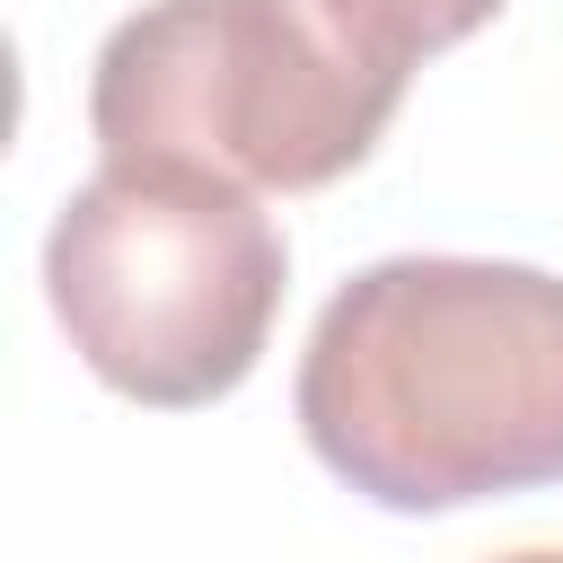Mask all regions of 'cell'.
Segmentation results:
<instances>
[{
    "label": "cell",
    "mask_w": 563,
    "mask_h": 563,
    "mask_svg": "<svg viewBox=\"0 0 563 563\" xmlns=\"http://www.w3.org/2000/svg\"><path fill=\"white\" fill-rule=\"evenodd\" d=\"M299 431L378 510L563 484V282L484 255L352 273L299 352Z\"/></svg>",
    "instance_id": "1"
},
{
    "label": "cell",
    "mask_w": 563,
    "mask_h": 563,
    "mask_svg": "<svg viewBox=\"0 0 563 563\" xmlns=\"http://www.w3.org/2000/svg\"><path fill=\"white\" fill-rule=\"evenodd\" d=\"M493 563H563V545H519V554H493Z\"/></svg>",
    "instance_id": "5"
},
{
    "label": "cell",
    "mask_w": 563,
    "mask_h": 563,
    "mask_svg": "<svg viewBox=\"0 0 563 563\" xmlns=\"http://www.w3.org/2000/svg\"><path fill=\"white\" fill-rule=\"evenodd\" d=\"M290 246L273 211L202 167L106 158L44 238V299L70 352L132 405L229 396L282 308Z\"/></svg>",
    "instance_id": "3"
},
{
    "label": "cell",
    "mask_w": 563,
    "mask_h": 563,
    "mask_svg": "<svg viewBox=\"0 0 563 563\" xmlns=\"http://www.w3.org/2000/svg\"><path fill=\"white\" fill-rule=\"evenodd\" d=\"M361 53H378V62H396V70H413V62H431V53H449V44H466L501 0H317Z\"/></svg>",
    "instance_id": "4"
},
{
    "label": "cell",
    "mask_w": 563,
    "mask_h": 563,
    "mask_svg": "<svg viewBox=\"0 0 563 563\" xmlns=\"http://www.w3.org/2000/svg\"><path fill=\"white\" fill-rule=\"evenodd\" d=\"M405 79L413 70L361 53L317 0H150L97 44L88 132L106 158L317 194L378 150Z\"/></svg>",
    "instance_id": "2"
}]
</instances>
